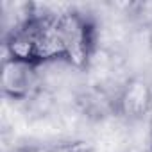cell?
<instances>
[{"mask_svg":"<svg viewBox=\"0 0 152 152\" xmlns=\"http://www.w3.org/2000/svg\"><path fill=\"white\" fill-rule=\"evenodd\" d=\"M56 29L61 45V59L84 72L99 48V27L91 15L79 9H66L56 16Z\"/></svg>","mask_w":152,"mask_h":152,"instance_id":"cell-1","label":"cell"},{"mask_svg":"<svg viewBox=\"0 0 152 152\" xmlns=\"http://www.w3.org/2000/svg\"><path fill=\"white\" fill-rule=\"evenodd\" d=\"M152 113V79L147 73H132L115 95V115L124 124L143 122Z\"/></svg>","mask_w":152,"mask_h":152,"instance_id":"cell-2","label":"cell"},{"mask_svg":"<svg viewBox=\"0 0 152 152\" xmlns=\"http://www.w3.org/2000/svg\"><path fill=\"white\" fill-rule=\"evenodd\" d=\"M39 66L4 57L2 61V93L15 102H27L38 90H41Z\"/></svg>","mask_w":152,"mask_h":152,"instance_id":"cell-3","label":"cell"},{"mask_svg":"<svg viewBox=\"0 0 152 152\" xmlns=\"http://www.w3.org/2000/svg\"><path fill=\"white\" fill-rule=\"evenodd\" d=\"M47 152H93L86 140H59L47 145Z\"/></svg>","mask_w":152,"mask_h":152,"instance_id":"cell-4","label":"cell"},{"mask_svg":"<svg viewBox=\"0 0 152 152\" xmlns=\"http://www.w3.org/2000/svg\"><path fill=\"white\" fill-rule=\"evenodd\" d=\"M148 152H152V124H150V140H148Z\"/></svg>","mask_w":152,"mask_h":152,"instance_id":"cell-5","label":"cell"},{"mask_svg":"<svg viewBox=\"0 0 152 152\" xmlns=\"http://www.w3.org/2000/svg\"><path fill=\"white\" fill-rule=\"evenodd\" d=\"M129 152H141V150H140V148H131Z\"/></svg>","mask_w":152,"mask_h":152,"instance_id":"cell-6","label":"cell"}]
</instances>
